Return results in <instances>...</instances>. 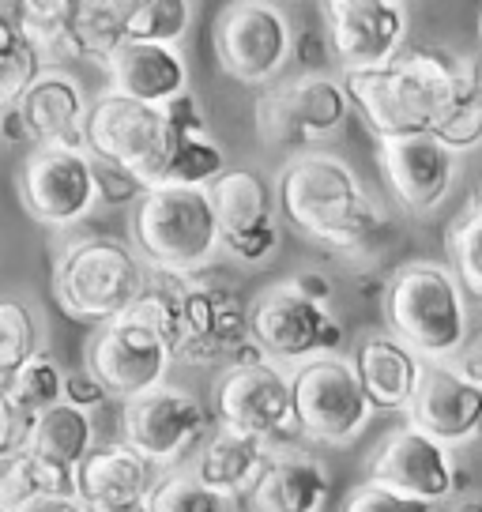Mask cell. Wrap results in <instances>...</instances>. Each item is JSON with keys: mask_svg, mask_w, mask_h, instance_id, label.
I'll use <instances>...</instances> for the list:
<instances>
[{"mask_svg": "<svg viewBox=\"0 0 482 512\" xmlns=\"http://www.w3.org/2000/svg\"><path fill=\"white\" fill-rule=\"evenodd\" d=\"M381 170L403 208L426 215L449 196L456 181V151H449L434 132L392 136L381 140Z\"/></svg>", "mask_w": 482, "mask_h": 512, "instance_id": "cell-20", "label": "cell"}, {"mask_svg": "<svg viewBox=\"0 0 482 512\" xmlns=\"http://www.w3.org/2000/svg\"><path fill=\"white\" fill-rule=\"evenodd\" d=\"M264 460H268L264 441L249 437V433L219 430L196 460V479L226 501V497H238L241 490H249L257 482Z\"/></svg>", "mask_w": 482, "mask_h": 512, "instance_id": "cell-26", "label": "cell"}, {"mask_svg": "<svg viewBox=\"0 0 482 512\" xmlns=\"http://www.w3.org/2000/svg\"><path fill=\"white\" fill-rule=\"evenodd\" d=\"M159 486L155 467L125 441H106L87 452L76 467V497L87 512H125L144 505L151 490Z\"/></svg>", "mask_w": 482, "mask_h": 512, "instance_id": "cell-21", "label": "cell"}, {"mask_svg": "<svg viewBox=\"0 0 482 512\" xmlns=\"http://www.w3.org/2000/svg\"><path fill=\"white\" fill-rule=\"evenodd\" d=\"M185 283L189 279L151 272L147 275V287L140 290V298L125 313V317L140 320L144 328H151L174 351V358H177V347H181V298H185Z\"/></svg>", "mask_w": 482, "mask_h": 512, "instance_id": "cell-30", "label": "cell"}, {"mask_svg": "<svg viewBox=\"0 0 482 512\" xmlns=\"http://www.w3.org/2000/svg\"><path fill=\"white\" fill-rule=\"evenodd\" d=\"M0 140H4V144H31V132L23 125V113L19 110L0 117Z\"/></svg>", "mask_w": 482, "mask_h": 512, "instance_id": "cell-47", "label": "cell"}, {"mask_svg": "<svg viewBox=\"0 0 482 512\" xmlns=\"http://www.w3.org/2000/svg\"><path fill=\"white\" fill-rule=\"evenodd\" d=\"M147 287L144 260L117 238H76L57 253L53 294L68 317L106 328L121 320Z\"/></svg>", "mask_w": 482, "mask_h": 512, "instance_id": "cell-4", "label": "cell"}, {"mask_svg": "<svg viewBox=\"0 0 482 512\" xmlns=\"http://www.w3.org/2000/svg\"><path fill=\"white\" fill-rule=\"evenodd\" d=\"M215 57L241 83H264L287 64L290 23L272 4H230L215 23Z\"/></svg>", "mask_w": 482, "mask_h": 512, "instance_id": "cell-14", "label": "cell"}, {"mask_svg": "<svg viewBox=\"0 0 482 512\" xmlns=\"http://www.w3.org/2000/svg\"><path fill=\"white\" fill-rule=\"evenodd\" d=\"M16 185L27 215L42 226H76L98 204L87 151L31 147V155L19 166Z\"/></svg>", "mask_w": 482, "mask_h": 512, "instance_id": "cell-10", "label": "cell"}, {"mask_svg": "<svg viewBox=\"0 0 482 512\" xmlns=\"http://www.w3.org/2000/svg\"><path fill=\"white\" fill-rule=\"evenodd\" d=\"M121 433H125L121 441L132 452H140L151 467H170L208 433V415L196 396L162 384L155 392L125 403Z\"/></svg>", "mask_w": 482, "mask_h": 512, "instance_id": "cell-12", "label": "cell"}, {"mask_svg": "<svg viewBox=\"0 0 482 512\" xmlns=\"http://www.w3.org/2000/svg\"><path fill=\"white\" fill-rule=\"evenodd\" d=\"M72 38L80 49V61L110 64V57L129 42V4L113 0H87L72 12Z\"/></svg>", "mask_w": 482, "mask_h": 512, "instance_id": "cell-29", "label": "cell"}, {"mask_svg": "<svg viewBox=\"0 0 482 512\" xmlns=\"http://www.w3.org/2000/svg\"><path fill=\"white\" fill-rule=\"evenodd\" d=\"M290 392H294L298 433L324 441V445L351 441L373 415V403L354 373V362L339 358V354L302 362L290 373Z\"/></svg>", "mask_w": 482, "mask_h": 512, "instance_id": "cell-7", "label": "cell"}, {"mask_svg": "<svg viewBox=\"0 0 482 512\" xmlns=\"http://www.w3.org/2000/svg\"><path fill=\"white\" fill-rule=\"evenodd\" d=\"M42 72H46V68H42L38 53H34L27 42H19L16 49L0 53V117L19 110L23 95L31 91L34 80H38Z\"/></svg>", "mask_w": 482, "mask_h": 512, "instance_id": "cell-37", "label": "cell"}, {"mask_svg": "<svg viewBox=\"0 0 482 512\" xmlns=\"http://www.w3.org/2000/svg\"><path fill=\"white\" fill-rule=\"evenodd\" d=\"M275 208L294 230L339 253L385 249L388 219L336 155H298L275 181Z\"/></svg>", "mask_w": 482, "mask_h": 512, "instance_id": "cell-2", "label": "cell"}, {"mask_svg": "<svg viewBox=\"0 0 482 512\" xmlns=\"http://www.w3.org/2000/svg\"><path fill=\"white\" fill-rule=\"evenodd\" d=\"M170 362L174 351L132 317L98 328V336L87 347V369L110 396H121L125 403L162 388Z\"/></svg>", "mask_w": 482, "mask_h": 512, "instance_id": "cell-13", "label": "cell"}, {"mask_svg": "<svg viewBox=\"0 0 482 512\" xmlns=\"http://www.w3.org/2000/svg\"><path fill=\"white\" fill-rule=\"evenodd\" d=\"M162 117H166V125L174 128V132H181V136H204V113H200V102H196L189 91L185 95L170 98L166 106H162Z\"/></svg>", "mask_w": 482, "mask_h": 512, "instance_id": "cell-42", "label": "cell"}, {"mask_svg": "<svg viewBox=\"0 0 482 512\" xmlns=\"http://www.w3.org/2000/svg\"><path fill=\"white\" fill-rule=\"evenodd\" d=\"M370 482L437 505L456 490V464H452L449 448L437 445L434 437H426L415 426H400L373 448Z\"/></svg>", "mask_w": 482, "mask_h": 512, "instance_id": "cell-16", "label": "cell"}, {"mask_svg": "<svg viewBox=\"0 0 482 512\" xmlns=\"http://www.w3.org/2000/svg\"><path fill=\"white\" fill-rule=\"evenodd\" d=\"M328 471L302 452H272L249 486V512H321Z\"/></svg>", "mask_w": 482, "mask_h": 512, "instance_id": "cell-24", "label": "cell"}, {"mask_svg": "<svg viewBox=\"0 0 482 512\" xmlns=\"http://www.w3.org/2000/svg\"><path fill=\"white\" fill-rule=\"evenodd\" d=\"M113 95L136 98L147 106H166L170 98L185 95V61L174 46H147V42H125L106 64Z\"/></svg>", "mask_w": 482, "mask_h": 512, "instance_id": "cell-23", "label": "cell"}, {"mask_svg": "<svg viewBox=\"0 0 482 512\" xmlns=\"http://www.w3.org/2000/svg\"><path fill=\"white\" fill-rule=\"evenodd\" d=\"M170 147H174V136H170L166 117H162V106H147V102L113 95V91L91 102L87 151L132 170L147 189H159Z\"/></svg>", "mask_w": 482, "mask_h": 512, "instance_id": "cell-6", "label": "cell"}, {"mask_svg": "<svg viewBox=\"0 0 482 512\" xmlns=\"http://www.w3.org/2000/svg\"><path fill=\"white\" fill-rule=\"evenodd\" d=\"M249 347V305L238 290L219 283H185L181 298V347L185 362H215L226 354H241Z\"/></svg>", "mask_w": 482, "mask_h": 512, "instance_id": "cell-18", "label": "cell"}, {"mask_svg": "<svg viewBox=\"0 0 482 512\" xmlns=\"http://www.w3.org/2000/svg\"><path fill=\"white\" fill-rule=\"evenodd\" d=\"M351 98L328 76H302L257 98V136L268 147H302L343 125Z\"/></svg>", "mask_w": 482, "mask_h": 512, "instance_id": "cell-11", "label": "cell"}, {"mask_svg": "<svg viewBox=\"0 0 482 512\" xmlns=\"http://www.w3.org/2000/svg\"><path fill=\"white\" fill-rule=\"evenodd\" d=\"M452 512H482V497H467V501H460Z\"/></svg>", "mask_w": 482, "mask_h": 512, "instance_id": "cell-48", "label": "cell"}, {"mask_svg": "<svg viewBox=\"0 0 482 512\" xmlns=\"http://www.w3.org/2000/svg\"><path fill=\"white\" fill-rule=\"evenodd\" d=\"M87 159H91V177H95V192L102 204L125 208V204H140L144 200L147 185L132 170H125V166H117L110 159H98L91 151H87Z\"/></svg>", "mask_w": 482, "mask_h": 512, "instance_id": "cell-38", "label": "cell"}, {"mask_svg": "<svg viewBox=\"0 0 482 512\" xmlns=\"http://www.w3.org/2000/svg\"><path fill=\"white\" fill-rule=\"evenodd\" d=\"M174 147H170V159L162 170V185H177V189H208L215 177L226 174V155L219 144H211L208 136H181L170 128Z\"/></svg>", "mask_w": 482, "mask_h": 512, "instance_id": "cell-31", "label": "cell"}, {"mask_svg": "<svg viewBox=\"0 0 482 512\" xmlns=\"http://www.w3.org/2000/svg\"><path fill=\"white\" fill-rule=\"evenodd\" d=\"M87 110L91 102L83 98V87L65 72H42L19 102L31 147L61 151H87Z\"/></svg>", "mask_w": 482, "mask_h": 512, "instance_id": "cell-22", "label": "cell"}, {"mask_svg": "<svg viewBox=\"0 0 482 512\" xmlns=\"http://www.w3.org/2000/svg\"><path fill=\"white\" fill-rule=\"evenodd\" d=\"M479 27H482V19H479Z\"/></svg>", "mask_w": 482, "mask_h": 512, "instance_id": "cell-50", "label": "cell"}, {"mask_svg": "<svg viewBox=\"0 0 482 512\" xmlns=\"http://www.w3.org/2000/svg\"><path fill=\"white\" fill-rule=\"evenodd\" d=\"M19 42H23V34H19V4L0 0V53L16 49Z\"/></svg>", "mask_w": 482, "mask_h": 512, "instance_id": "cell-46", "label": "cell"}, {"mask_svg": "<svg viewBox=\"0 0 482 512\" xmlns=\"http://www.w3.org/2000/svg\"><path fill=\"white\" fill-rule=\"evenodd\" d=\"M72 0H27L19 4V34L38 53L46 72H61L65 64L80 61V49L72 38Z\"/></svg>", "mask_w": 482, "mask_h": 512, "instance_id": "cell-28", "label": "cell"}, {"mask_svg": "<svg viewBox=\"0 0 482 512\" xmlns=\"http://www.w3.org/2000/svg\"><path fill=\"white\" fill-rule=\"evenodd\" d=\"M215 418L223 430L249 433L264 445L275 433L298 430L290 373H283L268 358L238 362L234 369H226L215 384Z\"/></svg>", "mask_w": 482, "mask_h": 512, "instance_id": "cell-9", "label": "cell"}, {"mask_svg": "<svg viewBox=\"0 0 482 512\" xmlns=\"http://www.w3.org/2000/svg\"><path fill=\"white\" fill-rule=\"evenodd\" d=\"M19 512H87L83 509V501L76 494H42L27 501Z\"/></svg>", "mask_w": 482, "mask_h": 512, "instance_id": "cell-45", "label": "cell"}, {"mask_svg": "<svg viewBox=\"0 0 482 512\" xmlns=\"http://www.w3.org/2000/svg\"><path fill=\"white\" fill-rule=\"evenodd\" d=\"M193 23V4L185 0H144L129 4V42L177 46V38Z\"/></svg>", "mask_w": 482, "mask_h": 512, "instance_id": "cell-35", "label": "cell"}, {"mask_svg": "<svg viewBox=\"0 0 482 512\" xmlns=\"http://www.w3.org/2000/svg\"><path fill=\"white\" fill-rule=\"evenodd\" d=\"M136 256L151 272L196 279L223 249V230L215 219L208 189H147L132 211Z\"/></svg>", "mask_w": 482, "mask_h": 512, "instance_id": "cell-3", "label": "cell"}, {"mask_svg": "<svg viewBox=\"0 0 482 512\" xmlns=\"http://www.w3.org/2000/svg\"><path fill=\"white\" fill-rule=\"evenodd\" d=\"M151 512H226V501L211 494L196 475H170L159 479V486L147 497Z\"/></svg>", "mask_w": 482, "mask_h": 512, "instance_id": "cell-36", "label": "cell"}, {"mask_svg": "<svg viewBox=\"0 0 482 512\" xmlns=\"http://www.w3.org/2000/svg\"><path fill=\"white\" fill-rule=\"evenodd\" d=\"M343 512H434V505L415 501V497H403L396 490H388V486H377V482H362L343 501Z\"/></svg>", "mask_w": 482, "mask_h": 512, "instance_id": "cell-39", "label": "cell"}, {"mask_svg": "<svg viewBox=\"0 0 482 512\" xmlns=\"http://www.w3.org/2000/svg\"><path fill=\"white\" fill-rule=\"evenodd\" d=\"M407 415L411 426L434 437L437 445H464L482 430V388L452 362H422Z\"/></svg>", "mask_w": 482, "mask_h": 512, "instance_id": "cell-19", "label": "cell"}, {"mask_svg": "<svg viewBox=\"0 0 482 512\" xmlns=\"http://www.w3.org/2000/svg\"><path fill=\"white\" fill-rule=\"evenodd\" d=\"M385 317L396 339L422 362H452L467 339L460 279L430 260L407 264L388 279Z\"/></svg>", "mask_w": 482, "mask_h": 512, "instance_id": "cell-5", "label": "cell"}, {"mask_svg": "<svg viewBox=\"0 0 482 512\" xmlns=\"http://www.w3.org/2000/svg\"><path fill=\"white\" fill-rule=\"evenodd\" d=\"M332 49L347 72H377L400 57L407 12L392 0H336L324 8Z\"/></svg>", "mask_w": 482, "mask_h": 512, "instance_id": "cell-17", "label": "cell"}, {"mask_svg": "<svg viewBox=\"0 0 482 512\" xmlns=\"http://www.w3.org/2000/svg\"><path fill=\"white\" fill-rule=\"evenodd\" d=\"M354 373L377 411H407L422 373V358L396 336H370L358 347Z\"/></svg>", "mask_w": 482, "mask_h": 512, "instance_id": "cell-25", "label": "cell"}, {"mask_svg": "<svg viewBox=\"0 0 482 512\" xmlns=\"http://www.w3.org/2000/svg\"><path fill=\"white\" fill-rule=\"evenodd\" d=\"M452 366L460 369L471 384H479V388H482V328L467 332L464 347H460V354L452 358Z\"/></svg>", "mask_w": 482, "mask_h": 512, "instance_id": "cell-43", "label": "cell"}, {"mask_svg": "<svg viewBox=\"0 0 482 512\" xmlns=\"http://www.w3.org/2000/svg\"><path fill=\"white\" fill-rule=\"evenodd\" d=\"M249 343L268 362H313L343 347V324L328 305L309 302L290 283H279L249 305Z\"/></svg>", "mask_w": 482, "mask_h": 512, "instance_id": "cell-8", "label": "cell"}, {"mask_svg": "<svg viewBox=\"0 0 482 512\" xmlns=\"http://www.w3.org/2000/svg\"><path fill=\"white\" fill-rule=\"evenodd\" d=\"M34 418L23 415L16 403L8 400V392H0V460H12L19 452H27Z\"/></svg>", "mask_w": 482, "mask_h": 512, "instance_id": "cell-40", "label": "cell"}, {"mask_svg": "<svg viewBox=\"0 0 482 512\" xmlns=\"http://www.w3.org/2000/svg\"><path fill=\"white\" fill-rule=\"evenodd\" d=\"M8 400L16 403L23 415H46L49 407L65 403V369L57 366V358L38 351L27 366L16 373V381L8 388Z\"/></svg>", "mask_w": 482, "mask_h": 512, "instance_id": "cell-33", "label": "cell"}, {"mask_svg": "<svg viewBox=\"0 0 482 512\" xmlns=\"http://www.w3.org/2000/svg\"><path fill=\"white\" fill-rule=\"evenodd\" d=\"M290 287L298 290L302 298H309V302H321V305H328L332 302V279L328 275H321V272H298V275H290L287 279Z\"/></svg>", "mask_w": 482, "mask_h": 512, "instance_id": "cell-44", "label": "cell"}, {"mask_svg": "<svg viewBox=\"0 0 482 512\" xmlns=\"http://www.w3.org/2000/svg\"><path fill=\"white\" fill-rule=\"evenodd\" d=\"M110 400V392L98 384V377L91 369H76V373H65V403L72 407H80V411H95L102 403Z\"/></svg>", "mask_w": 482, "mask_h": 512, "instance_id": "cell-41", "label": "cell"}, {"mask_svg": "<svg viewBox=\"0 0 482 512\" xmlns=\"http://www.w3.org/2000/svg\"><path fill=\"white\" fill-rule=\"evenodd\" d=\"M38 354L34 313L16 298H0V392H8L16 373Z\"/></svg>", "mask_w": 482, "mask_h": 512, "instance_id": "cell-32", "label": "cell"}, {"mask_svg": "<svg viewBox=\"0 0 482 512\" xmlns=\"http://www.w3.org/2000/svg\"><path fill=\"white\" fill-rule=\"evenodd\" d=\"M91 448H95V426H91V415L80 407L57 403L46 415L34 418L31 441H27V452L34 460L57 467L65 475H76V467L87 460Z\"/></svg>", "mask_w": 482, "mask_h": 512, "instance_id": "cell-27", "label": "cell"}, {"mask_svg": "<svg viewBox=\"0 0 482 512\" xmlns=\"http://www.w3.org/2000/svg\"><path fill=\"white\" fill-rule=\"evenodd\" d=\"M211 208L223 230V245L245 264H260L279 245V226L272 215V185L253 170H226L208 185Z\"/></svg>", "mask_w": 482, "mask_h": 512, "instance_id": "cell-15", "label": "cell"}, {"mask_svg": "<svg viewBox=\"0 0 482 512\" xmlns=\"http://www.w3.org/2000/svg\"><path fill=\"white\" fill-rule=\"evenodd\" d=\"M449 253L456 264V279L460 287L482 302V192L471 196V204L464 208V215L449 226Z\"/></svg>", "mask_w": 482, "mask_h": 512, "instance_id": "cell-34", "label": "cell"}, {"mask_svg": "<svg viewBox=\"0 0 482 512\" xmlns=\"http://www.w3.org/2000/svg\"><path fill=\"white\" fill-rule=\"evenodd\" d=\"M343 91L377 140L434 132L449 151L482 144V64L467 53L422 46L377 72H347Z\"/></svg>", "mask_w": 482, "mask_h": 512, "instance_id": "cell-1", "label": "cell"}, {"mask_svg": "<svg viewBox=\"0 0 482 512\" xmlns=\"http://www.w3.org/2000/svg\"><path fill=\"white\" fill-rule=\"evenodd\" d=\"M125 512H151V509H147V501H144V505H136V509H125Z\"/></svg>", "mask_w": 482, "mask_h": 512, "instance_id": "cell-49", "label": "cell"}]
</instances>
